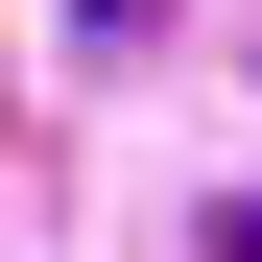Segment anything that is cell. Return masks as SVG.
<instances>
[{"label": "cell", "mask_w": 262, "mask_h": 262, "mask_svg": "<svg viewBox=\"0 0 262 262\" xmlns=\"http://www.w3.org/2000/svg\"><path fill=\"white\" fill-rule=\"evenodd\" d=\"M214 262H262V191H238V214H214Z\"/></svg>", "instance_id": "6da1fadb"}]
</instances>
